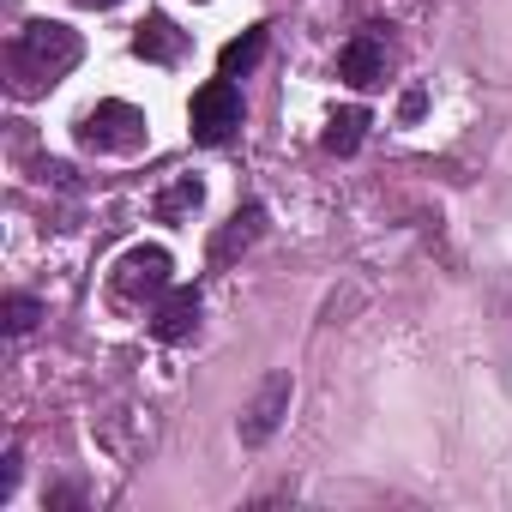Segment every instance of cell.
I'll list each match as a JSON object with an SVG mask.
<instances>
[{"instance_id": "12", "label": "cell", "mask_w": 512, "mask_h": 512, "mask_svg": "<svg viewBox=\"0 0 512 512\" xmlns=\"http://www.w3.org/2000/svg\"><path fill=\"white\" fill-rule=\"evenodd\" d=\"M199 199H205V187H199V181L187 175V181H175V187H169V193L157 199V211H163V217H181V211H193Z\"/></svg>"}, {"instance_id": "3", "label": "cell", "mask_w": 512, "mask_h": 512, "mask_svg": "<svg viewBox=\"0 0 512 512\" xmlns=\"http://www.w3.org/2000/svg\"><path fill=\"white\" fill-rule=\"evenodd\" d=\"M169 272H175V260H169L163 247H127L121 260H115V272H109V290H115V302L169 296Z\"/></svg>"}, {"instance_id": "8", "label": "cell", "mask_w": 512, "mask_h": 512, "mask_svg": "<svg viewBox=\"0 0 512 512\" xmlns=\"http://www.w3.org/2000/svg\"><path fill=\"white\" fill-rule=\"evenodd\" d=\"M193 326H199V290H169L163 308L151 314V332H157L163 344H181Z\"/></svg>"}, {"instance_id": "5", "label": "cell", "mask_w": 512, "mask_h": 512, "mask_svg": "<svg viewBox=\"0 0 512 512\" xmlns=\"http://www.w3.org/2000/svg\"><path fill=\"white\" fill-rule=\"evenodd\" d=\"M284 416H290V374L278 368V374L260 380V392H253V404H247V416H241V440H247V446H266Z\"/></svg>"}, {"instance_id": "11", "label": "cell", "mask_w": 512, "mask_h": 512, "mask_svg": "<svg viewBox=\"0 0 512 512\" xmlns=\"http://www.w3.org/2000/svg\"><path fill=\"white\" fill-rule=\"evenodd\" d=\"M362 127H368V115L362 109H344V115H332V127H326V151H338V157H350L356 145H362Z\"/></svg>"}, {"instance_id": "1", "label": "cell", "mask_w": 512, "mask_h": 512, "mask_svg": "<svg viewBox=\"0 0 512 512\" xmlns=\"http://www.w3.org/2000/svg\"><path fill=\"white\" fill-rule=\"evenodd\" d=\"M79 55H85L79 31H67V25H55V19H37V25H25V31L13 37V49H7L13 91H19V97H37V91H49L61 73H73V67H79Z\"/></svg>"}, {"instance_id": "6", "label": "cell", "mask_w": 512, "mask_h": 512, "mask_svg": "<svg viewBox=\"0 0 512 512\" xmlns=\"http://www.w3.org/2000/svg\"><path fill=\"white\" fill-rule=\"evenodd\" d=\"M338 79H344V85H356V91L380 85V79H386V43H380L374 31H362V37L338 55Z\"/></svg>"}, {"instance_id": "7", "label": "cell", "mask_w": 512, "mask_h": 512, "mask_svg": "<svg viewBox=\"0 0 512 512\" xmlns=\"http://www.w3.org/2000/svg\"><path fill=\"white\" fill-rule=\"evenodd\" d=\"M133 55H139V61H157V67H175V61L187 55V37L175 31V19L151 13V19L139 25V37H133Z\"/></svg>"}, {"instance_id": "4", "label": "cell", "mask_w": 512, "mask_h": 512, "mask_svg": "<svg viewBox=\"0 0 512 512\" xmlns=\"http://www.w3.org/2000/svg\"><path fill=\"white\" fill-rule=\"evenodd\" d=\"M187 121H193V139H199V145H223V139H235V127H241V91H235L229 79L199 85Z\"/></svg>"}, {"instance_id": "15", "label": "cell", "mask_w": 512, "mask_h": 512, "mask_svg": "<svg viewBox=\"0 0 512 512\" xmlns=\"http://www.w3.org/2000/svg\"><path fill=\"white\" fill-rule=\"evenodd\" d=\"M79 7H121V0H79Z\"/></svg>"}, {"instance_id": "13", "label": "cell", "mask_w": 512, "mask_h": 512, "mask_svg": "<svg viewBox=\"0 0 512 512\" xmlns=\"http://www.w3.org/2000/svg\"><path fill=\"white\" fill-rule=\"evenodd\" d=\"M37 296H7V332H31L37 326Z\"/></svg>"}, {"instance_id": "2", "label": "cell", "mask_w": 512, "mask_h": 512, "mask_svg": "<svg viewBox=\"0 0 512 512\" xmlns=\"http://www.w3.org/2000/svg\"><path fill=\"white\" fill-rule=\"evenodd\" d=\"M145 139H151V127H145V109H133V103H97V109L79 121V145H85V151L133 157V151H145Z\"/></svg>"}, {"instance_id": "14", "label": "cell", "mask_w": 512, "mask_h": 512, "mask_svg": "<svg viewBox=\"0 0 512 512\" xmlns=\"http://www.w3.org/2000/svg\"><path fill=\"white\" fill-rule=\"evenodd\" d=\"M19 488V446H7V464H0V500Z\"/></svg>"}, {"instance_id": "9", "label": "cell", "mask_w": 512, "mask_h": 512, "mask_svg": "<svg viewBox=\"0 0 512 512\" xmlns=\"http://www.w3.org/2000/svg\"><path fill=\"white\" fill-rule=\"evenodd\" d=\"M260 55H266V31H241L229 49H223V79H241V73H253V67H260Z\"/></svg>"}, {"instance_id": "10", "label": "cell", "mask_w": 512, "mask_h": 512, "mask_svg": "<svg viewBox=\"0 0 512 512\" xmlns=\"http://www.w3.org/2000/svg\"><path fill=\"white\" fill-rule=\"evenodd\" d=\"M260 223H266V211H260V205H247V211H235V217H229V229H223V235L211 241V253H217V260H229L235 247H247L253 235H260Z\"/></svg>"}]
</instances>
